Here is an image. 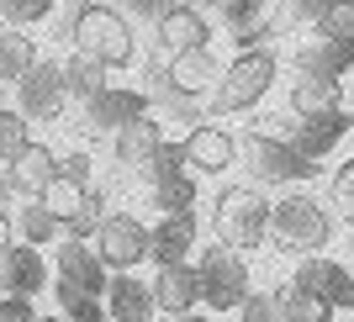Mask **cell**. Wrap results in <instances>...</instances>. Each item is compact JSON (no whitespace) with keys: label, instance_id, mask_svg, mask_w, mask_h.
Masks as SVG:
<instances>
[{"label":"cell","instance_id":"6da1fadb","mask_svg":"<svg viewBox=\"0 0 354 322\" xmlns=\"http://www.w3.org/2000/svg\"><path fill=\"white\" fill-rule=\"evenodd\" d=\"M333 233H339V222H333L328 201H317V196L301 191V185L270 201V243H275L281 254H291V259L328 254Z\"/></svg>","mask_w":354,"mask_h":322},{"label":"cell","instance_id":"7a4b0ae2","mask_svg":"<svg viewBox=\"0 0 354 322\" xmlns=\"http://www.w3.org/2000/svg\"><path fill=\"white\" fill-rule=\"evenodd\" d=\"M212 233H217L222 249L233 254H254L270 243V196L254 191L249 180L243 185H222L212 196Z\"/></svg>","mask_w":354,"mask_h":322},{"label":"cell","instance_id":"3957f363","mask_svg":"<svg viewBox=\"0 0 354 322\" xmlns=\"http://www.w3.org/2000/svg\"><path fill=\"white\" fill-rule=\"evenodd\" d=\"M69 37H74V53L90 59V64H101V69H127V64L138 59V37H133V27H127V16L101 6V0H90V6L74 11Z\"/></svg>","mask_w":354,"mask_h":322},{"label":"cell","instance_id":"277c9868","mask_svg":"<svg viewBox=\"0 0 354 322\" xmlns=\"http://www.w3.org/2000/svg\"><path fill=\"white\" fill-rule=\"evenodd\" d=\"M281 59L270 48H243L233 64H222L217 85H212V117H243L275 90Z\"/></svg>","mask_w":354,"mask_h":322},{"label":"cell","instance_id":"5b68a950","mask_svg":"<svg viewBox=\"0 0 354 322\" xmlns=\"http://www.w3.org/2000/svg\"><path fill=\"white\" fill-rule=\"evenodd\" d=\"M238 164L249 169L254 191H259V185H291V191H296L301 180H317V169H323V164L301 159L281 132H265V127H254V132L238 138Z\"/></svg>","mask_w":354,"mask_h":322},{"label":"cell","instance_id":"8992f818","mask_svg":"<svg viewBox=\"0 0 354 322\" xmlns=\"http://www.w3.org/2000/svg\"><path fill=\"white\" fill-rule=\"evenodd\" d=\"M196 280H201V301L212 307V317H217V312H238L249 301V291H254L249 259L233 254V249H222V243H207V249H201Z\"/></svg>","mask_w":354,"mask_h":322},{"label":"cell","instance_id":"52a82bcc","mask_svg":"<svg viewBox=\"0 0 354 322\" xmlns=\"http://www.w3.org/2000/svg\"><path fill=\"white\" fill-rule=\"evenodd\" d=\"M143 175H148V206H153L159 217L196 211V180H191V169H185V153H180V143H164Z\"/></svg>","mask_w":354,"mask_h":322},{"label":"cell","instance_id":"ba28073f","mask_svg":"<svg viewBox=\"0 0 354 322\" xmlns=\"http://www.w3.org/2000/svg\"><path fill=\"white\" fill-rule=\"evenodd\" d=\"M90 249L106 269L117 275H133L138 264L148 259V227L133 217V211H117V217H101V227L90 233Z\"/></svg>","mask_w":354,"mask_h":322},{"label":"cell","instance_id":"9c48e42d","mask_svg":"<svg viewBox=\"0 0 354 322\" xmlns=\"http://www.w3.org/2000/svg\"><path fill=\"white\" fill-rule=\"evenodd\" d=\"M296 285L307 296H317L328 312H354V269L339 264L333 254H312V259H296Z\"/></svg>","mask_w":354,"mask_h":322},{"label":"cell","instance_id":"30bf717a","mask_svg":"<svg viewBox=\"0 0 354 322\" xmlns=\"http://www.w3.org/2000/svg\"><path fill=\"white\" fill-rule=\"evenodd\" d=\"M64 74H59V64H48V59H37L21 79H16V117L21 122H53L64 111Z\"/></svg>","mask_w":354,"mask_h":322},{"label":"cell","instance_id":"8fae6325","mask_svg":"<svg viewBox=\"0 0 354 322\" xmlns=\"http://www.w3.org/2000/svg\"><path fill=\"white\" fill-rule=\"evenodd\" d=\"M180 153H185V169H196V175H227L238 164V138L217 122H196L180 138Z\"/></svg>","mask_w":354,"mask_h":322},{"label":"cell","instance_id":"7c38bea8","mask_svg":"<svg viewBox=\"0 0 354 322\" xmlns=\"http://www.w3.org/2000/svg\"><path fill=\"white\" fill-rule=\"evenodd\" d=\"M153 43L159 53L180 59V53H196V48H212V21L196 6H169V11L153 21Z\"/></svg>","mask_w":354,"mask_h":322},{"label":"cell","instance_id":"4fadbf2b","mask_svg":"<svg viewBox=\"0 0 354 322\" xmlns=\"http://www.w3.org/2000/svg\"><path fill=\"white\" fill-rule=\"evenodd\" d=\"M148 117V90H117V85H106L95 101H85V127L90 132H111L117 138L127 122Z\"/></svg>","mask_w":354,"mask_h":322},{"label":"cell","instance_id":"5bb4252c","mask_svg":"<svg viewBox=\"0 0 354 322\" xmlns=\"http://www.w3.org/2000/svg\"><path fill=\"white\" fill-rule=\"evenodd\" d=\"M196 249V211H180V217H159L148 227V259L159 269H175V264H191Z\"/></svg>","mask_w":354,"mask_h":322},{"label":"cell","instance_id":"9a60e30c","mask_svg":"<svg viewBox=\"0 0 354 322\" xmlns=\"http://www.w3.org/2000/svg\"><path fill=\"white\" fill-rule=\"evenodd\" d=\"M0 285H6V296H21V301L43 296V285H48L43 249H32V243H11V249L0 254Z\"/></svg>","mask_w":354,"mask_h":322},{"label":"cell","instance_id":"2e32d148","mask_svg":"<svg viewBox=\"0 0 354 322\" xmlns=\"http://www.w3.org/2000/svg\"><path fill=\"white\" fill-rule=\"evenodd\" d=\"M53 264H59V280H69V285H80L85 296H95L101 301L106 285H111V275H106V264L95 259V249H90L85 238H64L59 254H53Z\"/></svg>","mask_w":354,"mask_h":322},{"label":"cell","instance_id":"e0dca14e","mask_svg":"<svg viewBox=\"0 0 354 322\" xmlns=\"http://www.w3.org/2000/svg\"><path fill=\"white\" fill-rule=\"evenodd\" d=\"M153 291V307L169 312V317H191L201 307V280H196V264H175V269H159L148 280Z\"/></svg>","mask_w":354,"mask_h":322},{"label":"cell","instance_id":"ac0fdd59","mask_svg":"<svg viewBox=\"0 0 354 322\" xmlns=\"http://www.w3.org/2000/svg\"><path fill=\"white\" fill-rule=\"evenodd\" d=\"M344 111V79H323V74H296L291 79V117L312 122V117H333Z\"/></svg>","mask_w":354,"mask_h":322},{"label":"cell","instance_id":"d6986e66","mask_svg":"<svg viewBox=\"0 0 354 322\" xmlns=\"http://www.w3.org/2000/svg\"><path fill=\"white\" fill-rule=\"evenodd\" d=\"M6 180H11V191H21V196H43L48 185L59 180V153L48 143H27L6 164Z\"/></svg>","mask_w":354,"mask_h":322},{"label":"cell","instance_id":"ffe728a7","mask_svg":"<svg viewBox=\"0 0 354 322\" xmlns=\"http://www.w3.org/2000/svg\"><path fill=\"white\" fill-rule=\"evenodd\" d=\"M101 307H106V322H153V312H159L148 280H138V275H111Z\"/></svg>","mask_w":354,"mask_h":322},{"label":"cell","instance_id":"44dd1931","mask_svg":"<svg viewBox=\"0 0 354 322\" xmlns=\"http://www.w3.org/2000/svg\"><path fill=\"white\" fill-rule=\"evenodd\" d=\"M217 74H222L217 53H212V48H196V53H180V59H169L164 85L175 90V95H185V101H196V95H212Z\"/></svg>","mask_w":354,"mask_h":322},{"label":"cell","instance_id":"7402d4cb","mask_svg":"<svg viewBox=\"0 0 354 322\" xmlns=\"http://www.w3.org/2000/svg\"><path fill=\"white\" fill-rule=\"evenodd\" d=\"M164 148V127H159V117H138V122H127V127L117 132V164L127 169V175H143L148 164H153V153Z\"/></svg>","mask_w":354,"mask_h":322},{"label":"cell","instance_id":"603a6c76","mask_svg":"<svg viewBox=\"0 0 354 322\" xmlns=\"http://www.w3.org/2000/svg\"><path fill=\"white\" fill-rule=\"evenodd\" d=\"M354 69L349 43H328V37H307L296 48V74H323V79H344Z\"/></svg>","mask_w":354,"mask_h":322},{"label":"cell","instance_id":"cb8c5ba5","mask_svg":"<svg viewBox=\"0 0 354 322\" xmlns=\"http://www.w3.org/2000/svg\"><path fill=\"white\" fill-rule=\"evenodd\" d=\"M275 312H281V322H333V312L317 301V296H307L296 280H286V285H275Z\"/></svg>","mask_w":354,"mask_h":322},{"label":"cell","instance_id":"d4e9b609","mask_svg":"<svg viewBox=\"0 0 354 322\" xmlns=\"http://www.w3.org/2000/svg\"><path fill=\"white\" fill-rule=\"evenodd\" d=\"M37 64V43L27 32H0V85H16Z\"/></svg>","mask_w":354,"mask_h":322},{"label":"cell","instance_id":"484cf974","mask_svg":"<svg viewBox=\"0 0 354 322\" xmlns=\"http://www.w3.org/2000/svg\"><path fill=\"white\" fill-rule=\"evenodd\" d=\"M59 74H64V95H74V101H95L106 90V69L90 64V59H80V53H74L69 64H59Z\"/></svg>","mask_w":354,"mask_h":322},{"label":"cell","instance_id":"4316f807","mask_svg":"<svg viewBox=\"0 0 354 322\" xmlns=\"http://www.w3.org/2000/svg\"><path fill=\"white\" fill-rule=\"evenodd\" d=\"M328 211H333V222L354 227V153L328 175Z\"/></svg>","mask_w":354,"mask_h":322},{"label":"cell","instance_id":"83f0119b","mask_svg":"<svg viewBox=\"0 0 354 322\" xmlns=\"http://www.w3.org/2000/svg\"><path fill=\"white\" fill-rule=\"evenodd\" d=\"M53 296H59V317L64 322H106V307L95 301V296H85L80 285H69V280H59Z\"/></svg>","mask_w":354,"mask_h":322},{"label":"cell","instance_id":"f1b7e54d","mask_svg":"<svg viewBox=\"0 0 354 322\" xmlns=\"http://www.w3.org/2000/svg\"><path fill=\"white\" fill-rule=\"evenodd\" d=\"M312 37H328V43H349L354 48V0H333V6L317 16Z\"/></svg>","mask_w":354,"mask_h":322},{"label":"cell","instance_id":"f546056e","mask_svg":"<svg viewBox=\"0 0 354 322\" xmlns=\"http://www.w3.org/2000/svg\"><path fill=\"white\" fill-rule=\"evenodd\" d=\"M328 6H333V0H281V6H275V27L312 32V27H317V16H323Z\"/></svg>","mask_w":354,"mask_h":322},{"label":"cell","instance_id":"4dcf8cb0","mask_svg":"<svg viewBox=\"0 0 354 322\" xmlns=\"http://www.w3.org/2000/svg\"><path fill=\"white\" fill-rule=\"evenodd\" d=\"M16 233H21V243L37 249V243H53V238H59V222L43 211V201H27V206H21V217H16Z\"/></svg>","mask_w":354,"mask_h":322},{"label":"cell","instance_id":"1f68e13d","mask_svg":"<svg viewBox=\"0 0 354 322\" xmlns=\"http://www.w3.org/2000/svg\"><path fill=\"white\" fill-rule=\"evenodd\" d=\"M48 11H53V0H0V21L11 32L16 27H37Z\"/></svg>","mask_w":354,"mask_h":322},{"label":"cell","instance_id":"d6a6232c","mask_svg":"<svg viewBox=\"0 0 354 322\" xmlns=\"http://www.w3.org/2000/svg\"><path fill=\"white\" fill-rule=\"evenodd\" d=\"M32 143V132H27V122L16 117L11 106H6V111H0V164H11L16 153H21V148Z\"/></svg>","mask_w":354,"mask_h":322},{"label":"cell","instance_id":"836d02e7","mask_svg":"<svg viewBox=\"0 0 354 322\" xmlns=\"http://www.w3.org/2000/svg\"><path fill=\"white\" fill-rule=\"evenodd\" d=\"M238 322H281L275 296H270V291H249V301L238 307Z\"/></svg>","mask_w":354,"mask_h":322},{"label":"cell","instance_id":"e575fe53","mask_svg":"<svg viewBox=\"0 0 354 322\" xmlns=\"http://www.w3.org/2000/svg\"><path fill=\"white\" fill-rule=\"evenodd\" d=\"M59 175L90 191V153H85V148H74V153H59Z\"/></svg>","mask_w":354,"mask_h":322},{"label":"cell","instance_id":"d590c367","mask_svg":"<svg viewBox=\"0 0 354 322\" xmlns=\"http://www.w3.org/2000/svg\"><path fill=\"white\" fill-rule=\"evenodd\" d=\"M0 322H37V307L21 296H0Z\"/></svg>","mask_w":354,"mask_h":322},{"label":"cell","instance_id":"8d00e7d4","mask_svg":"<svg viewBox=\"0 0 354 322\" xmlns=\"http://www.w3.org/2000/svg\"><path fill=\"white\" fill-rule=\"evenodd\" d=\"M11 249V217H6V211H0V254Z\"/></svg>","mask_w":354,"mask_h":322},{"label":"cell","instance_id":"74e56055","mask_svg":"<svg viewBox=\"0 0 354 322\" xmlns=\"http://www.w3.org/2000/svg\"><path fill=\"white\" fill-rule=\"evenodd\" d=\"M6 196H11V180H6V169H0V211H6Z\"/></svg>","mask_w":354,"mask_h":322},{"label":"cell","instance_id":"f35d334b","mask_svg":"<svg viewBox=\"0 0 354 322\" xmlns=\"http://www.w3.org/2000/svg\"><path fill=\"white\" fill-rule=\"evenodd\" d=\"M175 322H217V317H201V312H191V317H175Z\"/></svg>","mask_w":354,"mask_h":322},{"label":"cell","instance_id":"ab89813d","mask_svg":"<svg viewBox=\"0 0 354 322\" xmlns=\"http://www.w3.org/2000/svg\"><path fill=\"white\" fill-rule=\"evenodd\" d=\"M0 111H6V85H0Z\"/></svg>","mask_w":354,"mask_h":322},{"label":"cell","instance_id":"60d3db41","mask_svg":"<svg viewBox=\"0 0 354 322\" xmlns=\"http://www.w3.org/2000/svg\"><path fill=\"white\" fill-rule=\"evenodd\" d=\"M37 322H64V317H37Z\"/></svg>","mask_w":354,"mask_h":322}]
</instances>
